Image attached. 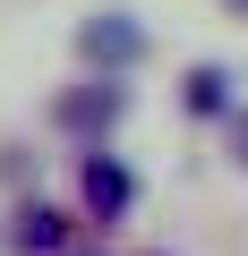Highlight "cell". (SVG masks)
I'll return each mask as SVG.
<instances>
[{"label":"cell","instance_id":"obj_6","mask_svg":"<svg viewBox=\"0 0 248 256\" xmlns=\"http://www.w3.org/2000/svg\"><path fill=\"white\" fill-rule=\"evenodd\" d=\"M231 154H239V162H248V102H239V111H231Z\"/></svg>","mask_w":248,"mask_h":256},{"label":"cell","instance_id":"obj_1","mask_svg":"<svg viewBox=\"0 0 248 256\" xmlns=\"http://www.w3.org/2000/svg\"><path fill=\"white\" fill-rule=\"evenodd\" d=\"M77 60H94V68H129V60H146V26H137L129 9H103V18L77 26Z\"/></svg>","mask_w":248,"mask_h":256},{"label":"cell","instance_id":"obj_3","mask_svg":"<svg viewBox=\"0 0 248 256\" xmlns=\"http://www.w3.org/2000/svg\"><path fill=\"white\" fill-rule=\"evenodd\" d=\"M0 239H9V256H60V239H69V214H52V205H18Z\"/></svg>","mask_w":248,"mask_h":256},{"label":"cell","instance_id":"obj_2","mask_svg":"<svg viewBox=\"0 0 248 256\" xmlns=\"http://www.w3.org/2000/svg\"><path fill=\"white\" fill-rule=\"evenodd\" d=\"M120 120H129V94H120L111 77H103V86H69V94H60V128H69V137H111Z\"/></svg>","mask_w":248,"mask_h":256},{"label":"cell","instance_id":"obj_7","mask_svg":"<svg viewBox=\"0 0 248 256\" xmlns=\"http://www.w3.org/2000/svg\"><path fill=\"white\" fill-rule=\"evenodd\" d=\"M231 9H239V18H248V0H231Z\"/></svg>","mask_w":248,"mask_h":256},{"label":"cell","instance_id":"obj_4","mask_svg":"<svg viewBox=\"0 0 248 256\" xmlns=\"http://www.w3.org/2000/svg\"><path fill=\"white\" fill-rule=\"evenodd\" d=\"M129 196H137V180H129V171H120L111 154H86V214L120 222V214H129Z\"/></svg>","mask_w":248,"mask_h":256},{"label":"cell","instance_id":"obj_5","mask_svg":"<svg viewBox=\"0 0 248 256\" xmlns=\"http://www.w3.org/2000/svg\"><path fill=\"white\" fill-rule=\"evenodd\" d=\"M188 111H231V68H188Z\"/></svg>","mask_w":248,"mask_h":256}]
</instances>
